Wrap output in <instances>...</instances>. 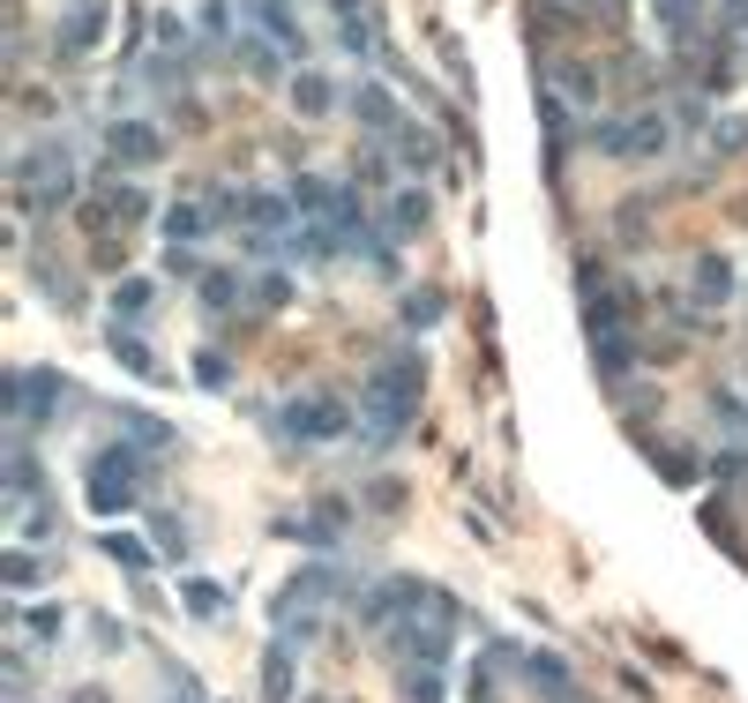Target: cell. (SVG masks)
<instances>
[{
  "label": "cell",
  "mask_w": 748,
  "mask_h": 703,
  "mask_svg": "<svg viewBox=\"0 0 748 703\" xmlns=\"http://www.w3.org/2000/svg\"><path fill=\"white\" fill-rule=\"evenodd\" d=\"M419 412V360H382L360 389V419H367V442H397L405 419Z\"/></svg>",
  "instance_id": "6da1fadb"
},
{
  "label": "cell",
  "mask_w": 748,
  "mask_h": 703,
  "mask_svg": "<svg viewBox=\"0 0 748 703\" xmlns=\"http://www.w3.org/2000/svg\"><path fill=\"white\" fill-rule=\"evenodd\" d=\"M143 479V464H135V450H98L90 456V509L98 517H121V509H135V487Z\"/></svg>",
  "instance_id": "7a4b0ae2"
},
{
  "label": "cell",
  "mask_w": 748,
  "mask_h": 703,
  "mask_svg": "<svg viewBox=\"0 0 748 703\" xmlns=\"http://www.w3.org/2000/svg\"><path fill=\"white\" fill-rule=\"evenodd\" d=\"M352 427V412L337 405V397H292L285 405V434L292 442H337Z\"/></svg>",
  "instance_id": "3957f363"
},
{
  "label": "cell",
  "mask_w": 748,
  "mask_h": 703,
  "mask_svg": "<svg viewBox=\"0 0 748 703\" xmlns=\"http://www.w3.org/2000/svg\"><path fill=\"white\" fill-rule=\"evenodd\" d=\"M105 150H113V166H158V158H166V135L143 127V121H121L105 135Z\"/></svg>",
  "instance_id": "277c9868"
},
{
  "label": "cell",
  "mask_w": 748,
  "mask_h": 703,
  "mask_svg": "<svg viewBox=\"0 0 748 703\" xmlns=\"http://www.w3.org/2000/svg\"><path fill=\"white\" fill-rule=\"evenodd\" d=\"M23 172L38 180V195H31V203H68V195H76V172H68V158H53V150L23 158Z\"/></svg>",
  "instance_id": "5b68a950"
},
{
  "label": "cell",
  "mask_w": 748,
  "mask_h": 703,
  "mask_svg": "<svg viewBox=\"0 0 748 703\" xmlns=\"http://www.w3.org/2000/svg\"><path fill=\"white\" fill-rule=\"evenodd\" d=\"M248 15L270 31V45H277V53H307V31L285 15V0H248Z\"/></svg>",
  "instance_id": "8992f818"
},
{
  "label": "cell",
  "mask_w": 748,
  "mask_h": 703,
  "mask_svg": "<svg viewBox=\"0 0 748 703\" xmlns=\"http://www.w3.org/2000/svg\"><path fill=\"white\" fill-rule=\"evenodd\" d=\"M209 217H225V209H217V203H172L166 209V240H172V248H195V240L209 233Z\"/></svg>",
  "instance_id": "52a82bcc"
},
{
  "label": "cell",
  "mask_w": 748,
  "mask_h": 703,
  "mask_svg": "<svg viewBox=\"0 0 748 703\" xmlns=\"http://www.w3.org/2000/svg\"><path fill=\"white\" fill-rule=\"evenodd\" d=\"M352 113L367 121V135H397V105H389V90H382V83L352 90Z\"/></svg>",
  "instance_id": "ba28073f"
},
{
  "label": "cell",
  "mask_w": 748,
  "mask_h": 703,
  "mask_svg": "<svg viewBox=\"0 0 748 703\" xmlns=\"http://www.w3.org/2000/svg\"><path fill=\"white\" fill-rule=\"evenodd\" d=\"M98 31H105V8H98V0H83V8L60 23V53H83V45H98Z\"/></svg>",
  "instance_id": "9c48e42d"
},
{
  "label": "cell",
  "mask_w": 748,
  "mask_h": 703,
  "mask_svg": "<svg viewBox=\"0 0 748 703\" xmlns=\"http://www.w3.org/2000/svg\"><path fill=\"white\" fill-rule=\"evenodd\" d=\"M121 434L135 442V450H166V442H172V427L158 412H121Z\"/></svg>",
  "instance_id": "30bf717a"
},
{
  "label": "cell",
  "mask_w": 748,
  "mask_h": 703,
  "mask_svg": "<svg viewBox=\"0 0 748 703\" xmlns=\"http://www.w3.org/2000/svg\"><path fill=\"white\" fill-rule=\"evenodd\" d=\"M726 285H734V262L726 254H704L696 262V299H726Z\"/></svg>",
  "instance_id": "8fae6325"
},
{
  "label": "cell",
  "mask_w": 748,
  "mask_h": 703,
  "mask_svg": "<svg viewBox=\"0 0 748 703\" xmlns=\"http://www.w3.org/2000/svg\"><path fill=\"white\" fill-rule=\"evenodd\" d=\"M262 666H270V673H262V703H292V659H285V644H277Z\"/></svg>",
  "instance_id": "7c38bea8"
},
{
  "label": "cell",
  "mask_w": 748,
  "mask_h": 703,
  "mask_svg": "<svg viewBox=\"0 0 748 703\" xmlns=\"http://www.w3.org/2000/svg\"><path fill=\"white\" fill-rule=\"evenodd\" d=\"M292 98H299V113H330V105H337V90H330V76H315V68H307V76H299V83H292Z\"/></svg>",
  "instance_id": "4fadbf2b"
},
{
  "label": "cell",
  "mask_w": 748,
  "mask_h": 703,
  "mask_svg": "<svg viewBox=\"0 0 748 703\" xmlns=\"http://www.w3.org/2000/svg\"><path fill=\"white\" fill-rule=\"evenodd\" d=\"M113 315H121V322H150V285H143V277H127V285L113 292Z\"/></svg>",
  "instance_id": "5bb4252c"
},
{
  "label": "cell",
  "mask_w": 748,
  "mask_h": 703,
  "mask_svg": "<svg viewBox=\"0 0 748 703\" xmlns=\"http://www.w3.org/2000/svg\"><path fill=\"white\" fill-rule=\"evenodd\" d=\"M105 554H113L121 569H135V577L150 569V546H143V538H135V532H113V538H105Z\"/></svg>",
  "instance_id": "9a60e30c"
},
{
  "label": "cell",
  "mask_w": 748,
  "mask_h": 703,
  "mask_svg": "<svg viewBox=\"0 0 748 703\" xmlns=\"http://www.w3.org/2000/svg\"><path fill=\"white\" fill-rule=\"evenodd\" d=\"M113 360H121L127 374H158V360H150V344H143V337H121V330H113Z\"/></svg>",
  "instance_id": "2e32d148"
},
{
  "label": "cell",
  "mask_w": 748,
  "mask_h": 703,
  "mask_svg": "<svg viewBox=\"0 0 748 703\" xmlns=\"http://www.w3.org/2000/svg\"><path fill=\"white\" fill-rule=\"evenodd\" d=\"M591 352H599V374H628V337H622V330L591 337Z\"/></svg>",
  "instance_id": "e0dca14e"
},
{
  "label": "cell",
  "mask_w": 748,
  "mask_h": 703,
  "mask_svg": "<svg viewBox=\"0 0 748 703\" xmlns=\"http://www.w3.org/2000/svg\"><path fill=\"white\" fill-rule=\"evenodd\" d=\"M397 158H405L412 172H427V166H434V143H427L419 127H397Z\"/></svg>",
  "instance_id": "ac0fdd59"
},
{
  "label": "cell",
  "mask_w": 748,
  "mask_h": 703,
  "mask_svg": "<svg viewBox=\"0 0 748 703\" xmlns=\"http://www.w3.org/2000/svg\"><path fill=\"white\" fill-rule=\"evenodd\" d=\"M389 225H397V233H419V225H427V195H419V188H405V195H397V209H389Z\"/></svg>",
  "instance_id": "d6986e66"
},
{
  "label": "cell",
  "mask_w": 748,
  "mask_h": 703,
  "mask_svg": "<svg viewBox=\"0 0 748 703\" xmlns=\"http://www.w3.org/2000/svg\"><path fill=\"white\" fill-rule=\"evenodd\" d=\"M524 673H532V681H540V689H546L554 703H569V673H562V659H532Z\"/></svg>",
  "instance_id": "ffe728a7"
},
{
  "label": "cell",
  "mask_w": 748,
  "mask_h": 703,
  "mask_svg": "<svg viewBox=\"0 0 748 703\" xmlns=\"http://www.w3.org/2000/svg\"><path fill=\"white\" fill-rule=\"evenodd\" d=\"M427 322H442V292H412L405 299V330H427Z\"/></svg>",
  "instance_id": "44dd1931"
},
{
  "label": "cell",
  "mask_w": 748,
  "mask_h": 703,
  "mask_svg": "<svg viewBox=\"0 0 748 703\" xmlns=\"http://www.w3.org/2000/svg\"><path fill=\"white\" fill-rule=\"evenodd\" d=\"M188 614L217 621V614H225V591H217V583H188Z\"/></svg>",
  "instance_id": "7402d4cb"
},
{
  "label": "cell",
  "mask_w": 748,
  "mask_h": 703,
  "mask_svg": "<svg viewBox=\"0 0 748 703\" xmlns=\"http://www.w3.org/2000/svg\"><path fill=\"white\" fill-rule=\"evenodd\" d=\"M337 45H344V53H367V45H374L367 15H337Z\"/></svg>",
  "instance_id": "603a6c76"
},
{
  "label": "cell",
  "mask_w": 748,
  "mask_h": 703,
  "mask_svg": "<svg viewBox=\"0 0 748 703\" xmlns=\"http://www.w3.org/2000/svg\"><path fill=\"white\" fill-rule=\"evenodd\" d=\"M8 479H15V487H8V495H15V501H23V495H38V464H31V456H23V450L8 456Z\"/></svg>",
  "instance_id": "cb8c5ba5"
},
{
  "label": "cell",
  "mask_w": 748,
  "mask_h": 703,
  "mask_svg": "<svg viewBox=\"0 0 748 703\" xmlns=\"http://www.w3.org/2000/svg\"><path fill=\"white\" fill-rule=\"evenodd\" d=\"M233 292H240V277H233V270H209V277H203V299H209V307H225Z\"/></svg>",
  "instance_id": "d4e9b609"
},
{
  "label": "cell",
  "mask_w": 748,
  "mask_h": 703,
  "mask_svg": "<svg viewBox=\"0 0 748 703\" xmlns=\"http://www.w3.org/2000/svg\"><path fill=\"white\" fill-rule=\"evenodd\" d=\"M659 15H666V31H689L696 23V0H659Z\"/></svg>",
  "instance_id": "484cf974"
},
{
  "label": "cell",
  "mask_w": 748,
  "mask_h": 703,
  "mask_svg": "<svg viewBox=\"0 0 748 703\" xmlns=\"http://www.w3.org/2000/svg\"><path fill=\"white\" fill-rule=\"evenodd\" d=\"M195 382H203V389H225V360L203 352V360H195Z\"/></svg>",
  "instance_id": "4316f807"
},
{
  "label": "cell",
  "mask_w": 748,
  "mask_h": 703,
  "mask_svg": "<svg viewBox=\"0 0 748 703\" xmlns=\"http://www.w3.org/2000/svg\"><path fill=\"white\" fill-rule=\"evenodd\" d=\"M8 583H15V591H31V583H38V562H31V554H15V562H8Z\"/></svg>",
  "instance_id": "83f0119b"
},
{
  "label": "cell",
  "mask_w": 748,
  "mask_h": 703,
  "mask_svg": "<svg viewBox=\"0 0 748 703\" xmlns=\"http://www.w3.org/2000/svg\"><path fill=\"white\" fill-rule=\"evenodd\" d=\"M23 628H31V636H60V614H45V606H38V614H23Z\"/></svg>",
  "instance_id": "f1b7e54d"
},
{
  "label": "cell",
  "mask_w": 748,
  "mask_h": 703,
  "mask_svg": "<svg viewBox=\"0 0 748 703\" xmlns=\"http://www.w3.org/2000/svg\"><path fill=\"white\" fill-rule=\"evenodd\" d=\"M718 15H726V31H748V0H718Z\"/></svg>",
  "instance_id": "f546056e"
},
{
  "label": "cell",
  "mask_w": 748,
  "mask_h": 703,
  "mask_svg": "<svg viewBox=\"0 0 748 703\" xmlns=\"http://www.w3.org/2000/svg\"><path fill=\"white\" fill-rule=\"evenodd\" d=\"M337 15H360V0H337Z\"/></svg>",
  "instance_id": "4dcf8cb0"
}]
</instances>
